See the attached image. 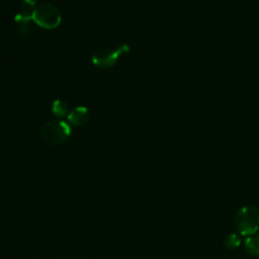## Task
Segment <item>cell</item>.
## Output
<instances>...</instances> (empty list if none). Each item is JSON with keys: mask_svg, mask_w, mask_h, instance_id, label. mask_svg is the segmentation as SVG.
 <instances>
[{"mask_svg": "<svg viewBox=\"0 0 259 259\" xmlns=\"http://www.w3.org/2000/svg\"><path fill=\"white\" fill-rule=\"evenodd\" d=\"M70 135L71 127L63 120H51L42 126L40 132L42 141L52 146L63 144Z\"/></svg>", "mask_w": 259, "mask_h": 259, "instance_id": "6da1fadb", "label": "cell"}, {"mask_svg": "<svg viewBox=\"0 0 259 259\" xmlns=\"http://www.w3.org/2000/svg\"><path fill=\"white\" fill-rule=\"evenodd\" d=\"M68 121L75 126H81L87 123L90 118V113L85 106H78L68 113Z\"/></svg>", "mask_w": 259, "mask_h": 259, "instance_id": "8992f818", "label": "cell"}, {"mask_svg": "<svg viewBox=\"0 0 259 259\" xmlns=\"http://www.w3.org/2000/svg\"><path fill=\"white\" fill-rule=\"evenodd\" d=\"M259 213L252 207L243 208L236 218V225L238 230L243 234H253L258 229Z\"/></svg>", "mask_w": 259, "mask_h": 259, "instance_id": "277c9868", "label": "cell"}, {"mask_svg": "<svg viewBox=\"0 0 259 259\" xmlns=\"http://www.w3.org/2000/svg\"><path fill=\"white\" fill-rule=\"evenodd\" d=\"M36 8L34 0H21L19 9L14 17L16 23H28L32 19L34 10Z\"/></svg>", "mask_w": 259, "mask_h": 259, "instance_id": "5b68a950", "label": "cell"}, {"mask_svg": "<svg viewBox=\"0 0 259 259\" xmlns=\"http://www.w3.org/2000/svg\"><path fill=\"white\" fill-rule=\"evenodd\" d=\"M130 51V47L126 44L121 45L116 50H111L108 48H101L96 50L91 57L92 63L101 69H108L115 65L117 59L120 55L127 53Z\"/></svg>", "mask_w": 259, "mask_h": 259, "instance_id": "3957f363", "label": "cell"}, {"mask_svg": "<svg viewBox=\"0 0 259 259\" xmlns=\"http://www.w3.org/2000/svg\"><path fill=\"white\" fill-rule=\"evenodd\" d=\"M52 112L57 117H63L68 114V105L66 102L56 99L52 104Z\"/></svg>", "mask_w": 259, "mask_h": 259, "instance_id": "52a82bcc", "label": "cell"}, {"mask_svg": "<svg viewBox=\"0 0 259 259\" xmlns=\"http://www.w3.org/2000/svg\"><path fill=\"white\" fill-rule=\"evenodd\" d=\"M32 20L39 27L46 29H54L60 25L62 16L56 6L49 3H42L36 6Z\"/></svg>", "mask_w": 259, "mask_h": 259, "instance_id": "7a4b0ae2", "label": "cell"}]
</instances>
